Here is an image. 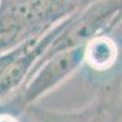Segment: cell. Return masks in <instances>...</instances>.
I'll list each match as a JSON object with an SVG mask.
<instances>
[{
	"label": "cell",
	"mask_w": 122,
	"mask_h": 122,
	"mask_svg": "<svg viewBox=\"0 0 122 122\" xmlns=\"http://www.w3.org/2000/svg\"><path fill=\"white\" fill-rule=\"evenodd\" d=\"M95 0H0V54L43 36Z\"/></svg>",
	"instance_id": "cell-1"
},
{
	"label": "cell",
	"mask_w": 122,
	"mask_h": 122,
	"mask_svg": "<svg viewBox=\"0 0 122 122\" xmlns=\"http://www.w3.org/2000/svg\"><path fill=\"white\" fill-rule=\"evenodd\" d=\"M121 7L122 0H95L84 9L71 15L65 26L55 36L44 54L34 65L27 79L45 60L53 55L83 46L97 34L118 26L121 22Z\"/></svg>",
	"instance_id": "cell-2"
},
{
	"label": "cell",
	"mask_w": 122,
	"mask_h": 122,
	"mask_svg": "<svg viewBox=\"0 0 122 122\" xmlns=\"http://www.w3.org/2000/svg\"><path fill=\"white\" fill-rule=\"evenodd\" d=\"M83 46L59 53L45 60L1 106L4 111L20 115L59 87L82 66Z\"/></svg>",
	"instance_id": "cell-3"
},
{
	"label": "cell",
	"mask_w": 122,
	"mask_h": 122,
	"mask_svg": "<svg viewBox=\"0 0 122 122\" xmlns=\"http://www.w3.org/2000/svg\"><path fill=\"white\" fill-rule=\"evenodd\" d=\"M25 114L27 122H118L121 120V93L116 83L103 87L89 104L81 109L56 111L32 105Z\"/></svg>",
	"instance_id": "cell-4"
},
{
	"label": "cell",
	"mask_w": 122,
	"mask_h": 122,
	"mask_svg": "<svg viewBox=\"0 0 122 122\" xmlns=\"http://www.w3.org/2000/svg\"><path fill=\"white\" fill-rule=\"evenodd\" d=\"M67 18L57 23L54 28L48 30L43 36L26 42L22 51L18 54V56L12 61L11 65L0 77V103H3L10 95H12L23 84L29 72L46 50L48 45L51 43V40L61 30V28L65 26Z\"/></svg>",
	"instance_id": "cell-5"
},
{
	"label": "cell",
	"mask_w": 122,
	"mask_h": 122,
	"mask_svg": "<svg viewBox=\"0 0 122 122\" xmlns=\"http://www.w3.org/2000/svg\"><path fill=\"white\" fill-rule=\"evenodd\" d=\"M115 26L89 39L83 45L82 66L95 75H105L112 70L120 59V45L112 37Z\"/></svg>",
	"instance_id": "cell-6"
},
{
	"label": "cell",
	"mask_w": 122,
	"mask_h": 122,
	"mask_svg": "<svg viewBox=\"0 0 122 122\" xmlns=\"http://www.w3.org/2000/svg\"><path fill=\"white\" fill-rule=\"evenodd\" d=\"M0 122H22L17 115L7 111H0Z\"/></svg>",
	"instance_id": "cell-7"
}]
</instances>
